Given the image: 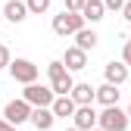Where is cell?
Masks as SVG:
<instances>
[{
	"label": "cell",
	"mask_w": 131,
	"mask_h": 131,
	"mask_svg": "<svg viewBox=\"0 0 131 131\" xmlns=\"http://www.w3.org/2000/svg\"><path fill=\"white\" fill-rule=\"evenodd\" d=\"M47 75H50V88L56 91V97H59V94H72L75 81H72V75H69V66H66V62L53 59L50 66H47Z\"/></svg>",
	"instance_id": "1"
},
{
	"label": "cell",
	"mask_w": 131,
	"mask_h": 131,
	"mask_svg": "<svg viewBox=\"0 0 131 131\" xmlns=\"http://www.w3.org/2000/svg\"><path fill=\"white\" fill-rule=\"evenodd\" d=\"M103 3H106V9H122L125 0H103Z\"/></svg>",
	"instance_id": "20"
},
{
	"label": "cell",
	"mask_w": 131,
	"mask_h": 131,
	"mask_svg": "<svg viewBox=\"0 0 131 131\" xmlns=\"http://www.w3.org/2000/svg\"><path fill=\"white\" fill-rule=\"evenodd\" d=\"M3 119L6 122H13V125H22V122H28L31 119V103L25 100H9L6 103V109H3Z\"/></svg>",
	"instance_id": "6"
},
{
	"label": "cell",
	"mask_w": 131,
	"mask_h": 131,
	"mask_svg": "<svg viewBox=\"0 0 131 131\" xmlns=\"http://www.w3.org/2000/svg\"><path fill=\"white\" fill-rule=\"evenodd\" d=\"M0 131H16V125H13V122H6V119H3V122H0Z\"/></svg>",
	"instance_id": "23"
},
{
	"label": "cell",
	"mask_w": 131,
	"mask_h": 131,
	"mask_svg": "<svg viewBox=\"0 0 131 131\" xmlns=\"http://www.w3.org/2000/svg\"><path fill=\"white\" fill-rule=\"evenodd\" d=\"M9 62H13V59H9V50L0 44V69H3V66H9Z\"/></svg>",
	"instance_id": "19"
},
{
	"label": "cell",
	"mask_w": 131,
	"mask_h": 131,
	"mask_svg": "<svg viewBox=\"0 0 131 131\" xmlns=\"http://www.w3.org/2000/svg\"><path fill=\"white\" fill-rule=\"evenodd\" d=\"M97 100H100L103 106H112V103H119V84H100L97 88Z\"/></svg>",
	"instance_id": "14"
},
{
	"label": "cell",
	"mask_w": 131,
	"mask_h": 131,
	"mask_svg": "<svg viewBox=\"0 0 131 131\" xmlns=\"http://www.w3.org/2000/svg\"><path fill=\"white\" fill-rule=\"evenodd\" d=\"M122 13H125V19L131 22V0H125V6H122Z\"/></svg>",
	"instance_id": "22"
},
{
	"label": "cell",
	"mask_w": 131,
	"mask_h": 131,
	"mask_svg": "<svg viewBox=\"0 0 131 131\" xmlns=\"http://www.w3.org/2000/svg\"><path fill=\"white\" fill-rule=\"evenodd\" d=\"M66 131H81V128H66Z\"/></svg>",
	"instance_id": "24"
},
{
	"label": "cell",
	"mask_w": 131,
	"mask_h": 131,
	"mask_svg": "<svg viewBox=\"0 0 131 131\" xmlns=\"http://www.w3.org/2000/svg\"><path fill=\"white\" fill-rule=\"evenodd\" d=\"M72 119H75V128L91 131V128H97V125H100V112H94V106L88 103V106H78Z\"/></svg>",
	"instance_id": "7"
},
{
	"label": "cell",
	"mask_w": 131,
	"mask_h": 131,
	"mask_svg": "<svg viewBox=\"0 0 131 131\" xmlns=\"http://www.w3.org/2000/svg\"><path fill=\"white\" fill-rule=\"evenodd\" d=\"M25 100L31 103V106H53V100H56V91L53 88H44V84H38V81H31V84H25Z\"/></svg>",
	"instance_id": "4"
},
{
	"label": "cell",
	"mask_w": 131,
	"mask_h": 131,
	"mask_svg": "<svg viewBox=\"0 0 131 131\" xmlns=\"http://www.w3.org/2000/svg\"><path fill=\"white\" fill-rule=\"evenodd\" d=\"M91 131H106V128H91Z\"/></svg>",
	"instance_id": "25"
},
{
	"label": "cell",
	"mask_w": 131,
	"mask_h": 131,
	"mask_svg": "<svg viewBox=\"0 0 131 131\" xmlns=\"http://www.w3.org/2000/svg\"><path fill=\"white\" fill-rule=\"evenodd\" d=\"M106 81H109V84H125V81H128V62H125V59H122V62L112 59V62L106 66Z\"/></svg>",
	"instance_id": "11"
},
{
	"label": "cell",
	"mask_w": 131,
	"mask_h": 131,
	"mask_svg": "<svg viewBox=\"0 0 131 131\" xmlns=\"http://www.w3.org/2000/svg\"><path fill=\"white\" fill-rule=\"evenodd\" d=\"M122 59H125V62H128V66H131V41H128V44H125V53H122Z\"/></svg>",
	"instance_id": "21"
},
{
	"label": "cell",
	"mask_w": 131,
	"mask_h": 131,
	"mask_svg": "<svg viewBox=\"0 0 131 131\" xmlns=\"http://www.w3.org/2000/svg\"><path fill=\"white\" fill-rule=\"evenodd\" d=\"M28 13H31V9H28V3H22V0H9V3L3 6V16H6L9 22H16V25L25 22V16H28Z\"/></svg>",
	"instance_id": "12"
},
{
	"label": "cell",
	"mask_w": 131,
	"mask_h": 131,
	"mask_svg": "<svg viewBox=\"0 0 131 131\" xmlns=\"http://www.w3.org/2000/svg\"><path fill=\"white\" fill-rule=\"evenodd\" d=\"M72 100H75L78 106L94 103V100H97V88H91V84H75V88H72Z\"/></svg>",
	"instance_id": "13"
},
{
	"label": "cell",
	"mask_w": 131,
	"mask_h": 131,
	"mask_svg": "<svg viewBox=\"0 0 131 131\" xmlns=\"http://www.w3.org/2000/svg\"><path fill=\"white\" fill-rule=\"evenodd\" d=\"M81 13H84V19H88V22H100V19H103V13H106V3H103V0H88Z\"/></svg>",
	"instance_id": "15"
},
{
	"label": "cell",
	"mask_w": 131,
	"mask_h": 131,
	"mask_svg": "<svg viewBox=\"0 0 131 131\" xmlns=\"http://www.w3.org/2000/svg\"><path fill=\"white\" fill-rule=\"evenodd\" d=\"M128 116H131V106H128Z\"/></svg>",
	"instance_id": "26"
},
{
	"label": "cell",
	"mask_w": 131,
	"mask_h": 131,
	"mask_svg": "<svg viewBox=\"0 0 131 131\" xmlns=\"http://www.w3.org/2000/svg\"><path fill=\"white\" fill-rule=\"evenodd\" d=\"M84 13H72V9H62L59 16H53V31L56 35H78L81 28H84Z\"/></svg>",
	"instance_id": "2"
},
{
	"label": "cell",
	"mask_w": 131,
	"mask_h": 131,
	"mask_svg": "<svg viewBox=\"0 0 131 131\" xmlns=\"http://www.w3.org/2000/svg\"><path fill=\"white\" fill-rule=\"evenodd\" d=\"M53 122H56L53 106H35V109H31V125H35L38 131H50Z\"/></svg>",
	"instance_id": "8"
},
{
	"label": "cell",
	"mask_w": 131,
	"mask_h": 131,
	"mask_svg": "<svg viewBox=\"0 0 131 131\" xmlns=\"http://www.w3.org/2000/svg\"><path fill=\"white\" fill-rule=\"evenodd\" d=\"M84 3H88V0H66V9H72V13H81V9H84Z\"/></svg>",
	"instance_id": "18"
},
{
	"label": "cell",
	"mask_w": 131,
	"mask_h": 131,
	"mask_svg": "<svg viewBox=\"0 0 131 131\" xmlns=\"http://www.w3.org/2000/svg\"><path fill=\"white\" fill-rule=\"evenodd\" d=\"M75 109H78V103L72 100V94H59L56 100H53V112H56V119H69V116H75Z\"/></svg>",
	"instance_id": "10"
},
{
	"label": "cell",
	"mask_w": 131,
	"mask_h": 131,
	"mask_svg": "<svg viewBox=\"0 0 131 131\" xmlns=\"http://www.w3.org/2000/svg\"><path fill=\"white\" fill-rule=\"evenodd\" d=\"M128 112L125 109H119V103H112V106H106L103 112H100V128H106V131H125L128 128Z\"/></svg>",
	"instance_id": "3"
},
{
	"label": "cell",
	"mask_w": 131,
	"mask_h": 131,
	"mask_svg": "<svg viewBox=\"0 0 131 131\" xmlns=\"http://www.w3.org/2000/svg\"><path fill=\"white\" fill-rule=\"evenodd\" d=\"M6 69H9L13 81H22V84H31V81H38V66H35V62H28V59H13Z\"/></svg>",
	"instance_id": "5"
},
{
	"label": "cell",
	"mask_w": 131,
	"mask_h": 131,
	"mask_svg": "<svg viewBox=\"0 0 131 131\" xmlns=\"http://www.w3.org/2000/svg\"><path fill=\"white\" fill-rule=\"evenodd\" d=\"M75 41H78V47H81V50H94V47H97V41H100V38H97L94 31H91V28H81L78 35H75Z\"/></svg>",
	"instance_id": "16"
},
{
	"label": "cell",
	"mask_w": 131,
	"mask_h": 131,
	"mask_svg": "<svg viewBox=\"0 0 131 131\" xmlns=\"http://www.w3.org/2000/svg\"><path fill=\"white\" fill-rule=\"evenodd\" d=\"M62 62L69 66V72H81V69L88 66V50H81V47H69Z\"/></svg>",
	"instance_id": "9"
},
{
	"label": "cell",
	"mask_w": 131,
	"mask_h": 131,
	"mask_svg": "<svg viewBox=\"0 0 131 131\" xmlns=\"http://www.w3.org/2000/svg\"><path fill=\"white\" fill-rule=\"evenodd\" d=\"M25 3H28V9H31V13H38V16H41V13H47L50 0H25Z\"/></svg>",
	"instance_id": "17"
}]
</instances>
